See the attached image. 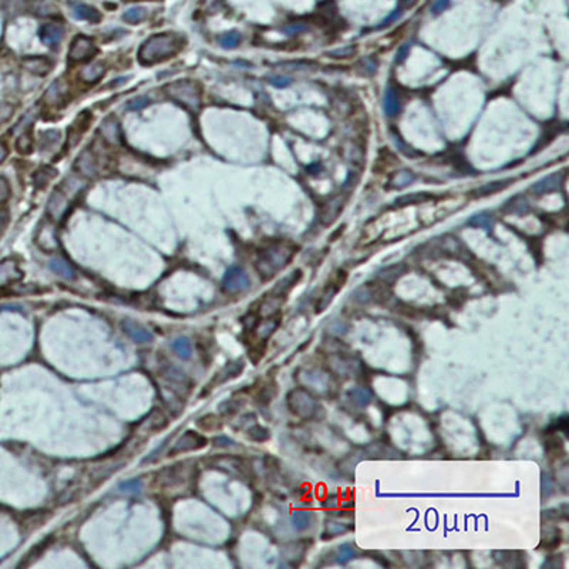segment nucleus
Here are the masks:
<instances>
[{
    "label": "nucleus",
    "mask_w": 569,
    "mask_h": 569,
    "mask_svg": "<svg viewBox=\"0 0 569 569\" xmlns=\"http://www.w3.org/2000/svg\"><path fill=\"white\" fill-rule=\"evenodd\" d=\"M182 47V41L174 33H159L147 40L138 51L142 64H154L174 57Z\"/></svg>",
    "instance_id": "1"
},
{
    "label": "nucleus",
    "mask_w": 569,
    "mask_h": 569,
    "mask_svg": "<svg viewBox=\"0 0 569 569\" xmlns=\"http://www.w3.org/2000/svg\"><path fill=\"white\" fill-rule=\"evenodd\" d=\"M298 248L291 244H275L263 249L256 261V270L262 279L268 280L273 277L279 270L289 265Z\"/></svg>",
    "instance_id": "2"
},
{
    "label": "nucleus",
    "mask_w": 569,
    "mask_h": 569,
    "mask_svg": "<svg viewBox=\"0 0 569 569\" xmlns=\"http://www.w3.org/2000/svg\"><path fill=\"white\" fill-rule=\"evenodd\" d=\"M165 94L188 111L194 114L201 108L202 91L197 81L194 80H178L165 87Z\"/></svg>",
    "instance_id": "3"
},
{
    "label": "nucleus",
    "mask_w": 569,
    "mask_h": 569,
    "mask_svg": "<svg viewBox=\"0 0 569 569\" xmlns=\"http://www.w3.org/2000/svg\"><path fill=\"white\" fill-rule=\"evenodd\" d=\"M286 404L291 413L301 419L320 420L322 416H319V413L324 414V409L317 402L316 397L306 388L296 387L293 388L292 391H289Z\"/></svg>",
    "instance_id": "4"
},
{
    "label": "nucleus",
    "mask_w": 569,
    "mask_h": 569,
    "mask_svg": "<svg viewBox=\"0 0 569 569\" xmlns=\"http://www.w3.org/2000/svg\"><path fill=\"white\" fill-rule=\"evenodd\" d=\"M346 279H348V273H346L345 270H339L337 275H336V277L333 279L332 282L326 284V288L323 289V292L320 293V296H319V299H317L316 305H315V313L319 315V313H322V312H324L326 309L329 308V305L333 302L334 296H336L337 292L340 291V288L345 284Z\"/></svg>",
    "instance_id": "5"
},
{
    "label": "nucleus",
    "mask_w": 569,
    "mask_h": 569,
    "mask_svg": "<svg viewBox=\"0 0 569 569\" xmlns=\"http://www.w3.org/2000/svg\"><path fill=\"white\" fill-rule=\"evenodd\" d=\"M222 286L230 293L242 292L249 288V276L241 266H232L222 277Z\"/></svg>",
    "instance_id": "6"
},
{
    "label": "nucleus",
    "mask_w": 569,
    "mask_h": 569,
    "mask_svg": "<svg viewBox=\"0 0 569 569\" xmlns=\"http://www.w3.org/2000/svg\"><path fill=\"white\" fill-rule=\"evenodd\" d=\"M95 53H97V48H95L93 40L88 39L86 36H77V37H74L73 43H71L69 60L73 63L86 62V60H90Z\"/></svg>",
    "instance_id": "7"
},
{
    "label": "nucleus",
    "mask_w": 569,
    "mask_h": 569,
    "mask_svg": "<svg viewBox=\"0 0 569 569\" xmlns=\"http://www.w3.org/2000/svg\"><path fill=\"white\" fill-rule=\"evenodd\" d=\"M70 208L69 194L66 191L55 190L48 198L47 212L53 221H62Z\"/></svg>",
    "instance_id": "8"
},
{
    "label": "nucleus",
    "mask_w": 569,
    "mask_h": 569,
    "mask_svg": "<svg viewBox=\"0 0 569 569\" xmlns=\"http://www.w3.org/2000/svg\"><path fill=\"white\" fill-rule=\"evenodd\" d=\"M206 438L204 435L198 434L195 431H187L185 434L181 435L178 438V441L175 443L174 448L169 451V456H175V454H181V452H187V451H195L199 448H204L206 445Z\"/></svg>",
    "instance_id": "9"
},
{
    "label": "nucleus",
    "mask_w": 569,
    "mask_h": 569,
    "mask_svg": "<svg viewBox=\"0 0 569 569\" xmlns=\"http://www.w3.org/2000/svg\"><path fill=\"white\" fill-rule=\"evenodd\" d=\"M64 30L60 24L57 23H47L44 26L40 27V40L48 46V47H55L60 44V41L63 39Z\"/></svg>",
    "instance_id": "10"
},
{
    "label": "nucleus",
    "mask_w": 569,
    "mask_h": 569,
    "mask_svg": "<svg viewBox=\"0 0 569 569\" xmlns=\"http://www.w3.org/2000/svg\"><path fill=\"white\" fill-rule=\"evenodd\" d=\"M562 182H563V177L559 173H553V174L542 178L541 181L535 182L532 185V192L537 194V195L551 194V192H555V191L561 188Z\"/></svg>",
    "instance_id": "11"
},
{
    "label": "nucleus",
    "mask_w": 569,
    "mask_h": 569,
    "mask_svg": "<svg viewBox=\"0 0 569 569\" xmlns=\"http://www.w3.org/2000/svg\"><path fill=\"white\" fill-rule=\"evenodd\" d=\"M76 166L79 169L80 174H83L87 178H93L98 173V162L95 155L90 150H86L81 152L77 161H76Z\"/></svg>",
    "instance_id": "12"
},
{
    "label": "nucleus",
    "mask_w": 569,
    "mask_h": 569,
    "mask_svg": "<svg viewBox=\"0 0 569 569\" xmlns=\"http://www.w3.org/2000/svg\"><path fill=\"white\" fill-rule=\"evenodd\" d=\"M244 366H245V364H244L242 360L231 362V363L226 364L225 367H222L221 370L215 374V377H213V380L211 381V384H212V386H219V384L225 383V381H228V380L235 379V377H238V376L242 373Z\"/></svg>",
    "instance_id": "13"
},
{
    "label": "nucleus",
    "mask_w": 569,
    "mask_h": 569,
    "mask_svg": "<svg viewBox=\"0 0 569 569\" xmlns=\"http://www.w3.org/2000/svg\"><path fill=\"white\" fill-rule=\"evenodd\" d=\"M121 327H123V330L128 334V337H131V339L134 340V342H137V343H148V342L152 340V334L150 333V330H147L144 326H141L140 323H137V322H133V320H124V322L121 323Z\"/></svg>",
    "instance_id": "14"
},
{
    "label": "nucleus",
    "mask_w": 569,
    "mask_h": 569,
    "mask_svg": "<svg viewBox=\"0 0 569 569\" xmlns=\"http://www.w3.org/2000/svg\"><path fill=\"white\" fill-rule=\"evenodd\" d=\"M22 270L15 261H5L0 263V284H8L22 279Z\"/></svg>",
    "instance_id": "15"
},
{
    "label": "nucleus",
    "mask_w": 569,
    "mask_h": 569,
    "mask_svg": "<svg viewBox=\"0 0 569 569\" xmlns=\"http://www.w3.org/2000/svg\"><path fill=\"white\" fill-rule=\"evenodd\" d=\"M37 241H39L40 248L46 249L48 252L57 249L59 242H57V237H55L54 226L51 223H48V222H44L43 226H41V230H40Z\"/></svg>",
    "instance_id": "16"
},
{
    "label": "nucleus",
    "mask_w": 569,
    "mask_h": 569,
    "mask_svg": "<svg viewBox=\"0 0 569 569\" xmlns=\"http://www.w3.org/2000/svg\"><path fill=\"white\" fill-rule=\"evenodd\" d=\"M279 323H280V316L279 315H269V317H266V319L259 320L255 327H256V334L261 339V342L268 340L273 334V332L276 330Z\"/></svg>",
    "instance_id": "17"
},
{
    "label": "nucleus",
    "mask_w": 569,
    "mask_h": 569,
    "mask_svg": "<svg viewBox=\"0 0 569 569\" xmlns=\"http://www.w3.org/2000/svg\"><path fill=\"white\" fill-rule=\"evenodd\" d=\"M73 15L77 17L79 20H86L90 23H98L101 20V13L94 9L93 6H88L84 3H76L71 6Z\"/></svg>",
    "instance_id": "18"
},
{
    "label": "nucleus",
    "mask_w": 569,
    "mask_h": 569,
    "mask_svg": "<svg viewBox=\"0 0 569 569\" xmlns=\"http://www.w3.org/2000/svg\"><path fill=\"white\" fill-rule=\"evenodd\" d=\"M100 134L103 135L105 141L110 142V144H114V145L120 144L121 131H120V124L117 123V120H114L112 117L104 120L103 124L100 126Z\"/></svg>",
    "instance_id": "19"
},
{
    "label": "nucleus",
    "mask_w": 569,
    "mask_h": 569,
    "mask_svg": "<svg viewBox=\"0 0 569 569\" xmlns=\"http://www.w3.org/2000/svg\"><path fill=\"white\" fill-rule=\"evenodd\" d=\"M23 66L27 70L36 76H46L51 70V62L46 57H30L23 62Z\"/></svg>",
    "instance_id": "20"
},
{
    "label": "nucleus",
    "mask_w": 569,
    "mask_h": 569,
    "mask_svg": "<svg viewBox=\"0 0 569 569\" xmlns=\"http://www.w3.org/2000/svg\"><path fill=\"white\" fill-rule=\"evenodd\" d=\"M301 277H302V270H299V269L295 270V272H292L289 276L284 277L283 280H280V282L275 286V289L272 291V295H273V296H277V298H284V296L289 293V291L292 289L293 286L301 280Z\"/></svg>",
    "instance_id": "21"
},
{
    "label": "nucleus",
    "mask_w": 569,
    "mask_h": 569,
    "mask_svg": "<svg viewBox=\"0 0 569 569\" xmlns=\"http://www.w3.org/2000/svg\"><path fill=\"white\" fill-rule=\"evenodd\" d=\"M66 95V84H63L62 80H57L55 83H53L48 91L46 93V101L48 105L51 107H57V105H62L63 104V98Z\"/></svg>",
    "instance_id": "22"
},
{
    "label": "nucleus",
    "mask_w": 569,
    "mask_h": 569,
    "mask_svg": "<svg viewBox=\"0 0 569 569\" xmlns=\"http://www.w3.org/2000/svg\"><path fill=\"white\" fill-rule=\"evenodd\" d=\"M104 73H105L104 63L87 64L86 67H83V70L80 71V79L83 80L84 83H95L97 80L103 77Z\"/></svg>",
    "instance_id": "23"
},
{
    "label": "nucleus",
    "mask_w": 569,
    "mask_h": 569,
    "mask_svg": "<svg viewBox=\"0 0 569 569\" xmlns=\"http://www.w3.org/2000/svg\"><path fill=\"white\" fill-rule=\"evenodd\" d=\"M383 108H384V114L387 117H394L395 114L400 110V104L397 100V94H395L394 88L388 87L384 91V97H383Z\"/></svg>",
    "instance_id": "24"
},
{
    "label": "nucleus",
    "mask_w": 569,
    "mask_h": 569,
    "mask_svg": "<svg viewBox=\"0 0 569 569\" xmlns=\"http://www.w3.org/2000/svg\"><path fill=\"white\" fill-rule=\"evenodd\" d=\"M406 270H407L406 265H403V263H395V265H391V266H388V268L383 269V270L380 272L379 277L380 280L384 282L386 284L394 283L399 277L403 276L404 273H406Z\"/></svg>",
    "instance_id": "25"
},
{
    "label": "nucleus",
    "mask_w": 569,
    "mask_h": 569,
    "mask_svg": "<svg viewBox=\"0 0 569 569\" xmlns=\"http://www.w3.org/2000/svg\"><path fill=\"white\" fill-rule=\"evenodd\" d=\"M313 524V514L310 511H295L292 514V525L296 531H306Z\"/></svg>",
    "instance_id": "26"
},
{
    "label": "nucleus",
    "mask_w": 569,
    "mask_h": 569,
    "mask_svg": "<svg viewBox=\"0 0 569 569\" xmlns=\"http://www.w3.org/2000/svg\"><path fill=\"white\" fill-rule=\"evenodd\" d=\"M57 175V171L54 168H50V166H43L37 169L34 175H33V182H34V187L37 190H43L48 185V182L51 181V178Z\"/></svg>",
    "instance_id": "27"
},
{
    "label": "nucleus",
    "mask_w": 569,
    "mask_h": 569,
    "mask_svg": "<svg viewBox=\"0 0 569 569\" xmlns=\"http://www.w3.org/2000/svg\"><path fill=\"white\" fill-rule=\"evenodd\" d=\"M562 541L561 531L558 528H548L546 532H542V541H541V546L545 548L548 551H552L555 548H558Z\"/></svg>",
    "instance_id": "28"
},
{
    "label": "nucleus",
    "mask_w": 569,
    "mask_h": 569,
    "mask_svg": "<svg viewBox=\"0 0 569 569\" xmlns=\"http://www.w3.org/2000/svg\"><path fill=\"white\" fill-rule=\"evenodd\" d=\"M48 266H50V269H51L54 273H57L59 276L66 277V279H73V277H74V269L71 268L70 263L66 262L64 259L54 258V259L50 261Z\"/></svg>",
    "instance_id": "29"
},
{
    "label": "nucleus",
    "mask_w": 569,
    "mask_h": 569,
    "mask_svg": "<svg viewBox=\"0 0 569 569\" xmlns=\"http://www.w3.org/2000/svg\"><path fill=\"white\" fill-rule=\"evenodd\" d=\"M348 395L349 399H350L356 406H359V407H366V406H369L370 400H372L370 393L363 387L352 388V390H349Z\"/></svg>",
    "instance_id": "30"
},
{
    "label": "nucleus",
    "mask_w": 569,
    "mask_h": 569,
    "mask_svg": "<svg viewBox=\"0 0 569 569\" xmlns=\"http://www.w3.org/2000/svg\"><path fill=\"white\" fill-rule=\"evenodd\" d=\"M173 350L175 352V355L184 359V360L190 359L191 355H192V346H191L190 339H187V337L175 339L173 342Z\"/></svg>",
    "instance_id": "31"
},
{
    "label": "nucleus",
    "mask_w": 569,
    "mask_h": 569,
    "mask_svg": "<svg viewBox=\"0 0 569 569\" xmlns=\"http://www.w3.org/2000/svg\"><path fill=\"white\" fill-rule=\"evenodd\" d=\"M492 222H494V219H492V215L488 212H480V213H475V215H473L471 218H470V221H468V225L470 226H475V228H482V230H491V226H492Z\"/></svg>",
    "instance_id": "32"
},
{
    "label": "nucleus",
    "mask_w": 569,
    "mask_h": 569,
    "mask_svg": "<svg viewBox=\"0 0 569 569\" xmlns=\"http://www.w3.org/2000/svg\"><path fill=\"white\" fill-rule=\"evenodd\" d=\"M508 184H509L508 181L491 182V184H487V185H482L481 188H478V190L475 191V192H473L471 195L474 198L488 197V195H492V194H495V192H498L499 190L505 188Z\"/></svg>",
    "instance_id": "33"
},
{
    "label": "nucleus",
    "mask_w": 569,
    "mask_h": 569,
    "mask_svg": "<svg viewBox=\"0 0 569 569\" xmlns=\"http://www.w3.org/2000/svg\"><path fill=\"white\" fill-rule=\"evenodd\" d=\"M414 174L410 171H399L397 174L391 178V181L388 184L390 188H403L410 185L411 182H414Z\"/></svg>",
    "instance_id": "34"
},
{
    "label": "nucleus",
    "mask_w": 569,
    "mask_h": 569,
    "mask_svg": "<svg viewBox=\"0 0 569 569\" xmlns=\"http://www.w3.org/2000/svg\"><path fill=\"white\" fill-rule=\"evenodd\" d=\"M504 209L508 211V213H525L528 211V202L525 198H521L520 195L511 198L506 205L504 206Z\"/></svg>",
    "instance_id": "35"
},
{
    "label": "nucleus",
    "mask_w": 569,
    "mask_h": 569,
    "mask_svg": "<svg viewBox=\"0 0 569 569\" xmlns=\"http://www.w3.org/2000/svg\"><path fill=\"white\" fill-rule=\"evenodd\" d=\"M147 17V12L145 9L142 8H131L127 10L126 13L123 15V20L130 24H137L141 23L142 20Z\"/></svg>",
    "instance_id": "36"
},
{
    "label": "nucleus",
    "mask_w": 569,
    "mask_h": 569,
    "mask_svg": "<svg viewBox=\"0 0 569 569\" xmlns=\"http://www.w3.org/2000/svg\"><path fill=\"white\" fill-rule=\"evenodd\" d=\"M431 198H433V195H428V194H411V195H404V197L399 198L395 205L403 206L410 205V204H420V202L430 201Z\"/></svg>",
    "instance_id": "37"
},
{
    "label": "nucleus",
    "mask_w": 569,
    "mask_h": 569,
    "mask_svg": "<svg viewBox=\"0 0 569 569\" xmlns=\"http://www.w3.org/2000/svg\"><path fill=\"white\" fill-rule=\"evenodd\" d=\"M51 542H53V537H51V535H48L47 538H44L40 544H37V545L33 548L32 552H29V555H27V562H26L24 565H29L33 559H37L40 555L47 549V546L50 545Z\"/></svg>",
    "instance_id": "38"
},
{
    "label": "nucleus",
    "mask_w": 569,
    "mask_h": 569,
    "mask_svg": "<svg viewBox=\"0 0 569 569\" xmlns=\"http://www.w3.org/2000/svg\"><path fill=\"white\" fill-rule=\"evenodd\" d=\"M248 437H249L252 441L263 443V441L269 440L270 434H269L268 428H265V427L262 426H253L252 428L248 430Z\"/></svg>",
    "instance_id": "39"
},
{
    "label": "nucleus",
    "mask_w": 569,
    "mask_h": 569,
    "mask_svg": "<svg viewBox=\"0 0 569 569\" xmlns=\"http://www.w3.org/2000/svg\"><path fill=\"white\" fill-rule=\"evenodd\" d=\"M59 140H60L59 131H44L40 135V148L47 150L50 147H53Z\"/></svg>",
    "instance_id": "40"
},
{
    "label": "nucleus",
    "mask_w": 569,
    "mask_h": 569,
    "mask_svg": "<svg viewBox=\"0 0 569 569\" xmlns=\"http://www.w3.org/2000/svg\"><path fill=\"white\" fill-rule=\"evenodd\" d=\"M16 148L22 154L32 152V135L29 134V131H23L22 134L19 135V138H17L16 141Z\"/></svg>",
    "instance_id": "41"
},
{
    "label": "nucleus",
    "mask_w": 569,
    "mask_h": 569,
    "mask_svg": "<svg viewBox=\"0 0 569 569\" xmlns=\"http://www.w3.org/2000/svg\"><path fill=\"white\" fill-rule=\"evenodd\" d=\"M241 43V34L238 32H228L219 37V44L225 48L237 47Z\"/></svg>",
    "instance_id": "42"
},
{
    "label": "nucleus",
    "mask_w": 569,
    "mask_h": 569,
    "mask_svg": "<svg viewBox=\"0 0 569 569\" xmlns=\"http://www.w3.org/2000/svg\"><path fill=\"white\" fill-rule=\"evenodd\" d=\"M549 435H551V437L545 441V450L548 451L549 454H558L559 451L563 450L562 440L558 437V435H553L552 433Z\"/></svg>",
    "instance_id": "43"
},
{
    "label": "nucleus",
    "mask_w": 569,
    "mask_h": 569,
    "mask_svg": "<svg viewBox=\"0 0 569 569\" xmlns=\"http://www.w3.org/2000/svg\"><path fill=\"white\" fill-rule=\"evenodd\" d=\"M119 488L120 491H123V492H133V494H137V492L141 491L142 482L140 481V480H137V478L127 480V481L120 482Z\"/></svg>",
    "instance_id": "44"
},
{
    "label": "nucleus",
    "mask_w": 569,
    "mask_h": 569,
    "mask_svg": "<svg viewBox=\"0 0 569 569\" xmlns=\"http://www.w3.org/2000/svg\"><path fill=\"white\" fill-rule=\"evenodd\" d=\"M165 377L168 380H171V381L177 383V384H182L184 381H187V376H185L180 369L173 367V366H169V367H166L165 369Z\"/></svg>",
    "instance_id": "45"
},
{
    "label": "nucleus",
    "mask_w": 569,
    "mask_h": 569,
    "mask_svg": "<svg viewBox=\"0 0 569 569\" xmlns=\"http://www.w3.org/2000/svg\"><path fill=\"white\" fill-rule=\"evenodd\" d=\"M198 426L201 427L202 430H216V428H219L221 423L215 416L209 414V416H205V417L198 420Z\"/></svg>",
    "instance_id": "46"
},
{
    "label": "nucleus",
    "mask_w": 569,
    "mask_h": 569,
    "mask_svg": "<svg viewBox=\"0 0 569 569\" xmlns=\"http://www.w3.org/2000/svg\"><path fill=\"white\" fill-rule=\"evenodd\" d=\"M340 562H348L350 559L356 558V549L352 545H340L339 546V555H337Z\"/></svg>",
    "instance_id": "47"
},
{
    "label": "nucleus",
    "mask_w": 569,
    "mask_h": 569,
    "mask_svg": "<svg viewBox=\"0 0 569 569\" xmlns=\"http://www.w3.org/2000/svg\"><path fill=\"white\" fill-rule=\"evenodd\" d=\"M558 431H563V433L566 434V431H568V417H566V416H563L561 419L555 420L552 424L549 426V428H548V434H551V433H558Z\"/></svg>",
    "instance_id": "48"
},
{
    "label": "nucleus",
    "mask_w": 569,
    "mask_h": 569,
    "mask_svg": "<svg viewBox=\"0 0 569 569\" xmlns=\"http://www.w3.org/2000/svg\"><path fill=\"white\" fill-rule=\"evenodd\" d=\"M150 423H151V430H155V431H158L161 428H164L165 426H168V420H166L165 416H164L159 410H155L154 417H152V421H150Z\"/></svg>",
    "instance_id": "49"
},
{
    "label": "nucleus",
    "mask_w": 569,
    "mask_h": 569,
    "mask_svg": "<svg viewBox=\"0 0 569 569\" xmlns=\"http://www.w3.org/2000/svg\"><path fill=\"white\" fill-rule=\"evenodd\" d=\"M239 407H241V403L238 400H235V399H231V400H228V402H225V403H222L219 406V411L223 413V414H234V413H237L239 410Z\"/></svg>",
    "instance_id": "50"
},
{
    "label": "nucleus",
    "mask_w": 569,
    "mask_h": 569,
    "mask_svg": "<svg viewBox=\"0 0 569 569\" xmlns=\"http://www.w3.org/2000/svg\"><path fill=\"white\" fill-rule=\"evenodd\" d=\"M150 104V100L147 98V97H138V98H134V100H131V101H128V104H127V108L131 111H138V110H142L145 105H148Z\"/></svg>",
    "instance_id": "51"
},
{
    "label": "nucleus",
    "mask_w": 569,
    "mask_h": 569,
    "mask_svg": "<svg viewBox=\"0 0 569 569\" xmlns=\"http://www.w3.org/2000/svg\"><path fill=\"white\" fill-rule=\"evenodd\" d=\"M291 81H292V80L289 79V77H286V76H273V77L269 79V83H270V84H273L275 87H279V88L288 87V86L291 84Z\"/></svg>",
    "instance_id": "52"
},
{
    "label": "nucleus",
    "mask_w": 569,
    "mask_h": 569,
    "mask_svg": "<svg viewBox=\"0 0 569 569\" xmlns=\"http://www.w3.org/2000/svg\"><path fill=\"white\" fill-rule=\"evenodd\" d=\"M13 114V107L10 104L0 103V123H5Z\"/></svg>",
    "instance_id": "53"
},
{
    "label": "nucleus",
    "mask_w": 569,
    "mask_h": 569,
    "mask_svg": "<svg viewBox=\"0 0 569 569\" xmlns=\"http://www.w3.org/2000/svg\"><path fill=\"white\" fill-rule=\"evenodd\" d=\"M353 53H355V48L353 47H345L339 48V50H333V51L329 53V55L334 57V59H340V57H350Z\"/></svg>",
    "instance_id": "54"
},
{
    "label": "nucleus",
    "mask_w": 569,
    "mask_h": 569,
    "mask_svg": "<svg viewBox=\"0 0 569 569\" xmlns=\"http://www.w3.org/2000/svg\"><path fill=\"white\" fill-rule=\"evenodd\" d=\"M10 221V215L6 208H0V234L8 228V223Z\"/></svg>",
    "instance_id": "55"
},
{
    "label": "nucleus",
    "mask_w": 569,
    "mask_h": 569,
    "mask_svg": "<svg viewBox=\"0 0 569 569\" xmlns=\"http://www.w3.org/2000/svg\"><path fill=\"white\" fill-rule=\"evenodd\" d=\"M212 444L216 445V447H231V445H234V441L231 438H228V437H225V435H219V437L213 438Z\"/></svg>",
    "instance_id": "56"
},
{
    "label": "nucleus",
    "mask_w": 569,
    "mask_h": 569,
    "mask_svg": "<svg viewBox=\"0 0 569 569\" xmlns=\"http://www.w3.org/2000/svg\"><path fill=\"white\" fill-rule=\"evenodd\" d=\"M448 5H450V0H437L434 5H433V8H431V12L435 13V15H438V13L444 12V9L448 8Z\"/></svg>",
    "instance_id": "57"
},
{
    "label": "nucleus",
    "mask_w": 569,
    "mask_h": 569,
    "mask_svg": "<svg viewBox=\"0 0 569 569\" xmlns=\"http://www.w3.org/2000/svg\"><path fill=\"white\" fill-rule=\"evenodd\" d=\"M9 184L5 178L0 177V201H5L9 197Z\"/></svg>",
    "instance_id": "58"
},
{
    "label": "nucleus",
    "mask_w": 569,
    "mask_h": 569,
    "mask_svg": "<svg viewBox=\"0 0 569 569\" xmlns=\"http://www.w3.org/2000/svg\"><path fill=\"white\" fill-rule=\"evenodd\" d=\"M302 30H305V26H301V24H292V26H286L283 29V33L284 34H296V33L302 32Z\"/></svg>",
    "instance_id": "59"
},
{
    "label": "nucleus",
    "mask_w": 569,
    "mask_h": 569,
    "mask_svg": "<svg viewBox=\"0 0 569 569\" xmlns=\"http://www.w3.org/2000/svg\"><path fill=\"white\" fill-rule=\"evenodd\" d=\"M409 50H410V47H409V44H404L403 47L399 50V53H397V55H395V62H399V63H402L404 59L407 57V54H409Z\"/></svg>",
    "instance_id": "60"
},
{
    "label": "nucleus",
    "mask_w": 569,
    "mask_h": 569,
    "mask_svg": "<svg viewBox=\"0 0 569 569\" xmlns=\"http://www.w3.org/2000/svg\"><path fill=\"white\" fill-rule=\"evenodd\" d=\"M9 154V150L8 147H6V144L5 142L0 141V164L6 159V157H8Z\"/></svg>",
    "instance_id": "61"
},
{
    "label": "nucleus",
    "mask_w": 569,
    "mask_h": 569,
    "mask_svg": "<svg viewBox=\"0 0 569 569\" xmlns=\"http://www.w3.org/2000/svg\"><path fill=\"white\" fill-rule=\"evenodd\" d=\"M395 17H400V12H394V13H393L391 16L387 17V19H386V20H384V22L381 23V26H384V24H390L391 22H394Z\"/></svg>",
    "instance_id": "62"
}]
</instances>
